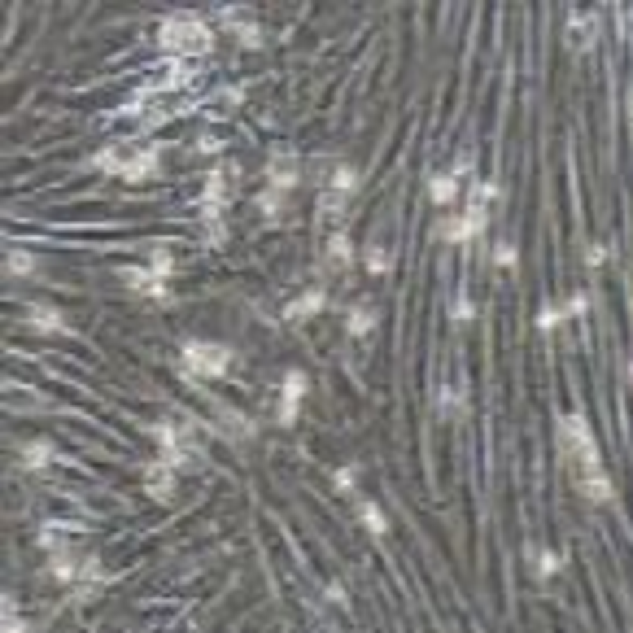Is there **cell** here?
Masks as SVG:
<instances>
[{"instance_id":"obj_1","label":"cell","mask_w":633,"mask_h":633,"mask_svg":"<svg viewBox=\"0 0 633 633\" xmlns=\"http://www.w3.org/2000/svg\"><path fill=\"white\" fill-rule=\"evenodd\" d=\"M210 26H201L197 18H166L162 22V48L175 57H201L210 48Z\"/></svg>"},{"instance_id":"obj_2","label":"cell","mask_w":633,"mask_h":633,"mask_svg":"<svg viewBox=\"0 0 633 633\" xmlns=\"http://www.w3.org/2000/svg\"><path fill=\"white\" fill-rule=\"evenodd\" d=\"M184 371L201 380H219L227 371V350L223 345H210V341H188L184 345Z\"/></svg>"},{"instance_id":"obj_3","label":"cell","mask_w":633,"mask_h":633,"mask_svg":"<svg viewBox=\"0 0 633 633\" xmlns=\"http://www.w3.org/2000/svg\"><path fill=\"white\" fill-rule=\"evenodd\" d=\"M302 393H306V376H302V371H288V376H284V398H280V424H293V419H297Z\"/></svg>"},{"instance_id":"obj_4","label":"cell","mask_w":633,"mask_h":633,"mask_svg":"<svg viewBox=\"0 0 633 633\" xmlns=\"http://www.w3.org/2000/svg\"><path fill=\"white\" fill-rule=\"evenodd\" d=\"M144 490H149L153 498H166L175 490V467L166 459H153L149 467H144Z\"/></svg>"},{"instance_id":"obj_5","label":"cell","mask_w":633,"mask_h":633,"mask_svg":"<svg viewBox=\"0 0 633 633\" xmlns=\"http://www.w3.org/2000/svg\"><path fill=\"white\" fill-rule=\"evenodd\" d=\"M267 180L275 184V188H293L297 184V153H275L271 162H267Z\"/></svg>"},{"instance_id":"obj_6","label":"cell","mask_w":633,"mask_h":633,"mask_svg":"<svg viewBox=\"0 0 633 633\" xmlns=\"http://www.w3.org/2000/svg\"><path fill=\"white\" fill-rule=\"evenodd\" d=\"M118 275H123V280L136 288V293H149V297H166V284H162L153 271H140V267H123Z\"/></svg>"},{"instance_id":"obj_7","label":"cell","mask_w":633,"mask_h":633,"mask_svg":"<svg viewBox=\"0 0 633 633\" xmlns=\"http://www.w3.org/2000/svg\"><path fill=\"white\" fill-rule=\"evenodd\" d=\"M153 171H157V149H144V153H132V157H127V166H123V180L140 184V180H149Z\"/></svg>"},{"instance_id":"obj_8","label":"cell","mask_w":633,"mask_h":633,"mask_svg":"<svg viewBox=\"0 0 633 633\" xmlns=\"http://www.w3.org/2000/svg\"><path fill=\"white\" fill-rule=\"evenodd\" d=\"M214 415L223 419V424H219V432H223V437H232V441H245V437H249V424H245V415H240V411H232V407H223V402H214Z\"/></svg>"},{"instance_id":"obj_9","label":"cell","mask_w":633,"mask_h":633,"mask_svg":"<svg viewBox=\"0 0 633 633\" xmlns=\"http://www.w3.org/2000/svg\"><path fill=\"white\" fill-rule=\"evenodd\" d=\"M480 223H485L480 214H472V210H463V214H459V219H450V223L441 227V232H446L450 240H467V236H476V232H480Z\"/></svg>"},{"instance_id":"obj_10","label":"cell","mask_w":633,"mask_h":633,"mask_svg":"<svg viewBox=\"0 0 633 633\" xmlns=\"http://www.w3.org/2000/svg\"><path fill=\"white\" fill-rule=\"evenodd\" d=\"M223 22L240 36V44H258V22H253V18H245L240 9H223Z\"/></svg>"},{"instance_id":"obj_11","label":"cell","mask_w":633,"mask_h":633,"mask_svg":"<svg viewBox=\"0 0 633 633\" xmlns=\"http://www.w3.org/2000/svg\"><path fill=\"white\" fill-rule=\"evenodd\" d=\"M31 328H44V332H66V319H61L53 306H31Z\"/></svg>"},{"instance_id":"obj_12","label":"cell","mask_w":633,"mask_h":633,"mask_svg":"<svg viewBox=\"0 0 633 633\" xmlns=\"http://www.w3.org/2000/svg\"><path fill=\"white\" fill-rule=\"evenodd\" d=\"M581 485H586V494L598 498V502H607L611 498V480L603 476V467H594V472H581Z\"/></svg>"},{"instance_id":"obj_13","label":"cell","mask_w":633,"mask_h":633,"mask_svg":"<svg viewBox=\"0 0 633 633\" xmlns=\"http://www.w3.org/2000/svg\"><path fill=\"white\" fill-rule=\"evenodd\" d=\"M315 311H323V293H319V288H315V293H306L302 302H293V306H288V319H306V315H315Z\"/></svg>"},{"instance_id":"obj_14","label":"cell","mask_w":633,"mask_h":633,"mask_svg":"<svg viewBox=\"0 0 633 633\" xmlns=\"http://www.w3.org/2000/svg\"><path fill=\"white\" fill-rule=\"evenodd\" d=\"M354 184H359L354 166H336V171H332V180H328V188H332V192H341V197H350V192H354Z\"/></svg>"},{"instance_id":"obj_15","label":"cell","mask_w":633,"mask_h":633,"mask_svg":"<svg viewBox=\"0 0 633 633\" xmlns=\"http://www.w3.org/2000/svg\"><path fill=\"white\" fill-rule=\"evenodd\" d=\"M359 515H363V524H367L371 533H376V538H380V533L389 529V524H384V515H380V507H376V502H359Z\"/></svg>"},{"instance_id":"obj_16","label":"cell","mask_w":633,"mask_h":633,"mask_svg":"<svg viewBox=\"0 0 633 633\" xmlns=\"http://www.w3.org/2000/svg\"><path fill=\"white\" fill-rule=\"evenodd\" d=\"M454 188H459V184H454V175H437V180H432V201L437 205L454 201Z\"/></svg>"},{"instance_id":"obj_17","label":"cell","mask_w":633,"mask_h":633,"mask_svg":"<svg viewBox=\"0 0 633 633\" xmlns=\"http://www.w3.org/2000/svg\"><path fill=\"white\" fill-rule=\"evenodd\" d=\"M96 166H101V171H109V175H123L127 157H123L118 149H101V153H96Z\"/></svg>"},{"instance_id":"obj_18","label":"cell","mask_w":633,"mask_h":633,"mask_svg":"<svg viewBox=\"0 0 633 633\" xmlns=\"http://www.w3.org/2000/svg\"><path fill=\"white\" fill-rule=\"evenodd\" d=\"M22 454H26V463H31V467H40V463L53 459V446H48V441H26V446H22Z\"/></svg>"},{"instance_id":"obj_19","label":"cell","mask_w":633,"mask_h":633,"mask_svg":"<svg viewBox=\"0 0 633 633\" xmlns=\"http://www.w3.org/2000/svg\"><path fill=\"white\" fill-rule=\"evenodd\" d=\"M371 323H376V315H371L367 306H359V311H350V332H354V336H367V332H371Z\"/></svg>"},{"instance_id":"obj_20","label":"cell","mask_w":633,"mask_h":633,"mask_svg":"<svg viewBox=\"0 0 633 633\" xmlns=\"http://www.w3.org/2000/svg\"><path fill=\"white\" fill-rule=\"evenodd\" d=\"M328 263H332V267H345V263H350V240H345V236H332V240H328Z\"/></svg>"},{"instance_id":"obj_21","label":"cell","mask_w":633,"mask_h":633,"mask_svg":"<svg viewBox=\"0 0 633 633\" xmlns=\"http://www.w3.org/2000/svg\"><path fill=\"white\" fill-rule=\"evenodd\" d=\"M5 267H9L13 275H26V271H36V258H31V253H22V249H13Z\"/></svg>"},{"instance_id":"obj_22","label":"cell","mask_w":633,"mask_h":633,"mask_svg":"<svg viewBox=\"0 0 633 633\" xmlns=\"http://www.w3.org/2000/svg\"><path fill=\"white\" fill-rule=\"evenodd\" d=\"M319 205H323V214H341V210H345V197L332 192V188H323V192H319Z\"/></svg>"},{"instance_id":"obj_23","label":"cell","mask_w":633,"mask_h":633,"mask_svg":"<svg viewBox=\"0 0 633 633\" xmlns=\"http://www.w3.org/2000/svg\"><path fill=\"white\" fill-rule=\"evenodd\" d=\"M171 267H175V258H171L166 249H157V253H153V275H157V280H166Z\"/></svg>"},{"instance_id":"obj_24","label":"cell","mask_w":633,"mask_h":633,"mask_svg":"<svg viewBox=\"0 0 633 633\" xmlns=\"http://www.w3.org/2000/svg\"><path fill=\"white\" fill-rule=\"evenodd\" d=\"M533 555H538V546H533ZM538 559H542V563H538V572H542V577H555V572H559V559L550 555V550H542Z\"/></svg>"},{"instance_id":"obj_25","label":"cell","mask_w":633,"mask_h":633,"mask_svg":"<svg viewBox=\"0 0 633 633\" xmlns=\"http://www.w3.org/2000/svg\"><path fill=\"white\" fill-rule=\"evenodd\" d=\"M359 485V467H341L336 472V490H354Z\"/></svg>"},{"instance_id":"obj_26","label":"cell","mask_w":633,"mask_h":633,"mask_svg":"<svg viewBox=\"0 0 633 633\" xmlns=\"http://www.w3.org/2000/svg\"><path fill=\"white\" fill-rule=\"evenodd\" d=\"M258 205H263L267 214H280V210H284V197H280V188H275V192H267V197L258 201Z\"/></svg>"},{"instance_id":"obj_27","label":"cell","mask_w":633,"mask_h":633,"mask_svg":"<svg viewBox=\"0 0 633 633\" xmlns=\"http://www.w3.org/2000/svg\"><path fill=\"white\" fill-rule=\"evenodd\" d=\"M498 267H502V271H511V267H515V245H507V240L498 245Z\"/></svg>"},{"instance_id":"obj_28","label":"cell","mask_w":633,"mask_h":633,"mask_svg":"<svg viewBox=\"0 0 633 633\" xmlns=\"http://www.w3.org/2000/svg\"><path fill=\"white\" fill-rule=\"evenodd\" d=\"M454 319H472V302H467V293L454 297Z\"/></svg>"},{"instance_id":"obj_29","label":"cell","mask_w":633,"mask_h":633,"mask_svg":"<svg viewBox=\"0 0 633 633\" xmlns=\"http://www.w3.org/2000/svg\"><path fill=\"white\" fill-rule=\"evenodd\" d=\"M367 267H371V271H384V267H389V263H384V249H380V245H371V253H367Z\"/></svg>"},{"instance_id":"obj_30","label":"cell","mask_w":633,"mask_h":633,"mask_svg":"<svg viewBox=\"0 0 633 633\" xmlns=\"http://www.w3.org/2000/svg\"><path fill=\"white\" fill-rule=\"evenodd\" d=\"M538 323H542V328L550 332V328H555V323H559V311H555V306H546V311H542V319H538Z\"/></svg>"},{"instance_id":"obj_31","label":"cell","mask_w":633,"mask_h":633,"mask_svg":"<svg viewBox=\"0 0 633 633\" xmlns=\"http://www.w3.org/2000/svg\"><path fill=\"white\" fill-rule=\"evenodd\" d=\"M328 598H332V603H336V607H350V598H345V590H341V586H336V581H332V586H328Z\"/></svg>"},{"instance_id":"obj_32","label":"cell","mask_w":633,"mask_h":633,"mask_svg":"<svg viewBox=\"0 0 633 633\" xmlns=\"http://www.w3.org/2000/svg\"><path fill=\"white\" fill-rule=\"evenodd\" d=\"M568 311H572V315H586V297H581V293H577L572 302H568Z\"/></svg>"}]
</instances>
